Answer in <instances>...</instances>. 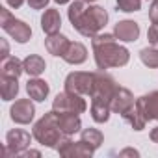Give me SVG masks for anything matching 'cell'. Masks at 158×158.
Returning a JSON list of instances; mask_svg holds the SVG:
<instances>
[{"mask_svg": "<svg viewBox=\"0 0 158 158\" xmlns=\"http://www.w3.org/2000/svg\"><path fill=\"white\" fill-rule=\"evenodd\" d=\"M69 21L78 34L95 37L106 26L108 13L101 6H86L84 0H74L69 6Z\"/></svg>", "mask_w": 158, "mask_h": 158, "instance_id": "1", "label": "cell"}, {"mask_svg": "<svg viewBox=\"0 0 158 158\" xmlns=\"http://www.w3.org/2000/svg\"><path fill=\"white\" fill-rule=\"evenodd\" d=\"M65 134L61 132L60 128V123H58V114L52 110L48 114H45L35 125H34V138L45 145V147H50V149H58L61 138Z\"/></svg>", "mask_w": 158, "mask_h": 158, "instance_id": "2", "label": "cell"}, {"mask_svg": "<svg viewBox=\"0 0 158 158\" xmlns=\"http://www.w3.org/2000/svg\"><path fill=\"white\" fill-rule=\"evenodd\" d=\"M93 52H95V63L101 71L110 69V67H123L130 60V52L125 47L117 45L115 41L99 45L93 48Z\"/></svg>", "mask_w": 158, "mask_h": 158, "instance_id": "3", "label": "cell"}, {"mask_svg": "<svg viewBox=\"0 0 158 158\" xmlns=\"http://www.w3.org/2000/svg\"><path fill=\"white\" fill-rule=\"evenodd\" d=\"M0 26H2V30L8 35H11L17 43H26L32 37V28L26 23L15 19L10 13V10H6V8H0Z\"/></svg>", "mask_w": 158, "mask_h": 158, "instance_id": "4", "label": "cell"}, {"mask_svg": "<svg viewBox=\"0 0 158 158\" xmlns=\"http://www.w3.org/2000/svg\"><path fill=\"white\" fill-rule=\"evenodd\" d=\"M86 108H88V104L82 99V95L71 93L67 89L63 93H58L52 102V110L56 114H84Z\"/></svg>", "mask_w": 158, "mask_h": 158, "instance_id": "5", "label": "cell"}, {"mask_svg": "<svg viewBox=\"0 0 158 158\" xmlns=\"http://www.w3.org/2000/svg\"><path fill=\"white\" fill-rule=\"evenodd\" d=\"M93 84H95V73L74 71L67 74L65 78V89L71 93H78V95H91Z\"/></svg>", "mask_w": 158, "mask_h": 158, "instance_id": "6", "label": "cell"}, {"mask_svg": "<svg viewBox=\"0 0 158 158\" xmlns=\"http://www.w3.org/2000/svg\"><path fill=\"white\" fill-rule=\"evenodd\" d=\"M117 89L115 80L106 74V73H95V84H93V91H91V101H104L110 102L114 93Z\"/></svg>", "mask_w": 158, "mask_h": 158, "instance_id": "7", "label": "cell"}, {"mask_svg": "<svg viewBox=\"0 0 158 158\" xmlns=\"http://www.w3.org/2000/svg\"><path fill=\"white\" fill-rule=\"evenodd\" d=\"M30 134L26 130H21V128H15V130H10L8 136H6V149H4V156H15V154H21L23 151H26L30 147Z\"/></svg>", "mask_w": 158, "mask_h": 158, "instance_id": "8", "label": "cell"}, {"mask_svg": "<svg viewBox=\"0 0 158 158\" xmlns=\"http://www.w3.org/2000/svg\"><path fill=\"white\" fill-rule=\"evenodd\" d=\"M56 151L60 152V156H65V158H86V156H91L95 152L82 139L80 141H71L69 136L61 138V141H60V145H58Z\"/></svg>", "mask_w": 158, "mask_h": 158, "instance_id": "9", "label": "cell"}, {"mask_svg": "<svg viewBox=\"0 0 158 158\" xmlns=\"http://www.w3.org/2000/svg\"><path fill=\"white\" fill-rule=\"evenodd\" d=\"M34 114H35V108H34V104H32L30 99H19V101H15V104L10 110L11 119L15 123H19V125H28L34 119Z\"/></svg>", "mask_w": 158, "mask_h": 158, "instance_id": "10", "label": "cell"}, {"mask_svg": "<svg viewBox=\"0 0 158 158\" xmlns=\"http://www.w3.org/2000/svg\"><path fill=\"white\" fill-rule=\"evenodd\" d=\"M136 108L147 121H158V91H151L136 101Z\"/></svg>", "mask_w": 158, "mask_h": 158, "instance_id": "11", "label": "cell"}, {"mask_svg": "<svg viewBox=\"0 0 158 158\" xmlns=\"http://www.w3.org/2000/svg\"><path fill=\"white\" fill-rule=\"evenodd\" d=\"M134 104H136L134 102V97H132V93L127 88H117L115 93H114V97H112V101H110L112 112L114 114H121V115L125 112H128Z\"/></svg>", "mask_w": 158, "mask_h": 158, "instance_id": "12", "label": "cell"}, {"mask_svg": "<svg viewBox=\"0 0 158 158\" xmlns=\"http://www.w3.org/2000/svg\"><path fill=\"white\" fill-rule=\"evenodd\" d=\"M114 35H115V39H119V41H127V43L136 41V39L139 37V26H138V23H134V21H121V23L115 24Z\"/></svg>", "mask_w": 158, "mask_h": 158, "instance_id": "13", "label": "cell"}, {"mask_svg": "<svg viewBox=\"0 0 158 158\" xmlns=\"http://www.w3.org/2000/svg\"><path fill=\"white\" fill-rule=\"evenodd\" d=\"M41 28L47 35H52V34H58L60 28H61V17H60V11L58 10H45L43 17H41Z\"/></svg>", "mask_w": 158, "mask_h": 158, "instance_id": "14", "label": "cell"}, {"mask_svg": "<svg viewBox=\"0 0 158 158\" xmlns=\"http://www.w3.org/2000/svg\"><path fill=\"white\" fill-rule=\"evenodd\" d=\"M69 45H71V41H69L65 35H61L60 32H58V34H52V35H48V37L45 39V48H47L52 56H63L65 50L69 48Z\"/></svg>", "mask_w": 158, "mask_h": 158, "instance_id": "15", "label": "cell"}, {"mask_svg": "<svg viewBox=\"0 0 158 158\" xmlns=\"http://www.w3.org/2000/svg\"><path fill=\"white\" fill-rule=\"evenodd\" d=\"M58 123L65 136H73L82 128V121L78 114H58Z\"/></svg>", "mask_w": 158, "mask_h": 158, "instance_id": "16", "label": "cell"}, {"mask_svg": "<svg viewBox=\"0 0 158 158\" xmlns=\"http://www.w3.org/2000/svg\"><path fill=\"white\" fill-rule=\"evenodd\" d=\"M61 58H63L67 63H71V65H80V63L86 61V58H88V50H86V47H84L82 43L74 41V43L69 45V48L65 50V54H63Z\"/></svg>", "mask_w": 158, "mask_h": 158, "instance_id": "17", "label": "cell"}, {"mask_svg": "<svg viewBox=\"0 0 158 158\" xmlns=\"http://www.w3.org/2000/svg\"><path fill=\"white\" fill-rule=\"evenodd\" d=\"M26 91H28V97H30L32 101L41 102V101H45L47 95H48V84H47L45 80H41V78L34 76L32 80H28V84H26Z\"/></svg>", "mask_w": 158, "mask_h": 158, "instance_id": "18", "label": "cell"}, {"mask_svg": "<svg viewBox=\"0 0 158 158\" xmlns=\"http://www.w3.org/2000/svg\"><path fill=\"white\" fill-rule=\"evenodd\" d=\"M0 73L2 76H13V78H19L23 73H24V63L15 58V56H8L6 60H2V65H0Z\"/></svg>", "mask_w": 158, "mask_h": 158, "instance_id": "19", "label": "cell"}, {"mask_svg": "<svg viewBox=\"0 0 158 158\" xmlns=\"http://www.w3.org/2000/svg\"><path fill=\"white\" fill-rule=\"evenodd\" d=\"M0 93L4 101H13L19 93V82L13 76H2L0 78Z\"/></svg>", "mask_w": 158, "mask_h": 158, "instance_id": "20", "label": "cell"}, {"mask_svg": "<svg viewBox=\"0 0 158 158\" xmlns=\"http://www.w3.org/2000/svg\"><path fill=\"white\" fill-rule=\"evenodd\" d=\"M112 106L104 101H91V117L95 123H106L110 119Z\"/></svg>", "mask_w": 158, "mask_h": 158, "instance_id": "21", "label": "cell"}, {"mask_svg": "<svg viewBox=\"0 0 158 158\" xmlns=\"http://www.w3.org/2000/svg\"><path fill=\"white\" fill-rule=\"evenodd\" d=\"M23 63H24V73H28L30 76H39L47 67L45 60L41 56H37V54H30Z\"/></svg>", "mask_w": 158, "mask_h": 158, "instance_id": "22", "label": "cell"}, {"mask_svg": "<svg viewBox=\"0 0 158 158\" xmlns=\"http://www.w3.org/2000/svg\"><path fill=\"white\" fill-rule=\"evenodd\" d=\"M123 119H125L127 123H130V127H132L134 130H143L145 125H147V119L139 114V110L136 108V104H134L128 112L123 114Z\"/></svg>", "mask_w": 158, "mask_h": 158, "instance_id": "23", "label": "cell"}, {"mask_svg": "<svg viewBox=\"0 0 158 158\" xmlns=\"http://www.w3.org/2000/svg\"><path fill=\"white\" fill-rule=\"evenodd\" d=\"M80 139L95 151V149H99L101 143L104 141V136H102V132L97 130V128H86V130H82V138H80Z\"/></svg>", "mask_w": 158, "mask_h": 158, "instance_id": "24", "label": "cell"}, {"mask_svg": "<svg viewBox=\"0 0 158 158\" xmlns=\"http://www.w3.org/2000/svg\"><path fill=\"white\" fill-rule=\"evenodd\" d=\"M139 60L147 65V67H152V69H158V48H143L139 52Z\"/></svg>", "mask_w": 158, "mask_h": 158, "instance_id": "25", "label": "cell"}, {"mask_svg": "<svg viewBox=\"0 0 158 158\" xmlns=\"http://www.w3.org/2000/svg\"><path fill=\"white\" fill-rule=\"evenodd\" d=\"M117 10L119 11H125V13H132V11H138L141 8V0H117Z\"/></svg>", "mask_w": 158, "mask_h": 158, "instance_id": "26", "label": "cell"}, {"mask_svg": "<svg viewBox=\"0 0 158 158\" xmlns=\"http://www.w3.org/2000/svg\"><path fill=\"white\" fill-rule=\"evenodd\" d=\"M110 41H115V35H112V34H97L95 37H91V45H93V48L99 47V45L110 43Z\"/></svg>", "mask_w": 158, "mask_h": 158, "instance_id": "27", "label": "cell"}, {"mask_svg": "<svg viewBox=\"0 0 158 158\" xmlns=\"http://www.w3.org/2000/svg\"><path fill=\"white\" fill-rule=\"evenodd\" d=\"M147 39L152 47H158V24H152L147 32Z\"/></svg>", "mask_w": 158, "mask_h": 158, "instance_id": "28", "label": "cell"}, {"mask_svg": "<svg viewBox=\"0 0 158 158\" xmlns=\"http://www.w3.org/2000/svg\"><path fill=\"white\" fill-rule=\"evenodd\" d=\"M149 19L152 24H158V0H152V4L149 8Z\"/></svg>", "mask_w": 158, "mask_h": 158, "instance_id": "29", "label": "cell"}, {"mask_svg": "<svg viewBox=\"0 0 158 158\" xmlns=\"http://www.w3.org/2000/svg\"><path fill=\"white\" fill-rule=\"evenodd\" d=\"M26 2L32 10H43V8H47L48 0H26Z\"/></svg>", "mask_w": 158, "mask_h": 158, "instance_id": "30", "label": "cell"}, {"mask_svg": "<svg viewBox=\"0 0 158 158\" xmlns=\"http://www.w3.org/2000/svg\"><path fill=\"white\" fill-rule=\"evenodd\" d=\"M6 2H8V6H11L13 10H19V8L26 2V0H6Z\"/></svg>", "mask_w": 158, "mask_h": 158, "instance_id": "31", "label": "cell"}, {"mask_svg": "<svg viewBox=\"0 0 158 158\" xmlns=\"http://www.w3.org/2000/svg\"><path fill=\"white\" fill-rule=\"evenodd\" d=\"M139 152L136 151V149H125V151H121L119 152V156H138Z\"/></svg>", "mask_w": 158, "mask_h": 158, "instance_id": "32", "label": "cell"}, {"mask_svg": "<svg viewBox=\"0 0 158 158\" xmlns=\"http://www.w3.org/2000/svg\"><path fill=\"white\" fill-rule=\"evenodd\" d=\"M2 60H6L8 56H10V48H8V43H6V39H2Z\"/></svg>", "mask_w": 158, "mask_h": 158, "instance_id": "33", "label": "cell"}, {"mask_svg": "<svg viewBox=\"0 0 158 158\" xmlns=\"http://www.w3.org/2000/svg\"><path fill=\"white\" fill-rule=\"evenodd\" d=\"M21 156H24V158H30V156H41V152H39V151H23Z\"/></svg>", "mask_w": 158, "mask_h": 158, "instance_id": "34", "label": "cell"}, {"mask_svg": "<svg viewBox=\"0 0 158 158\" xmlns=\"http://www.w3.org/2000/svg\"><path fill=\"white\" fill-rule=\"evenodd\" d=\"M151 139H152V141H154V143H158V127H156V128H152V130H151Z\"/></svg>", "mask_w": 158, "mask_h": 158, "instance_id": "35", "label": "cell"}, {"mask_svg": "<svg viewBox=\"0 0 158 158\" xmlns=\"http://www.w3.org/2000/svg\"><path fill=\"white\" fill-rule=\"evenodd\" d=\"M56 4H60V6H63V4H67V2H71V0H54Z\"/></svg>", "mask_w": 158, "mask_h": 158, "instance_id": "36", "label": "cell"}, {"mask_svg": "<svg viewBox=\"0 0 158 158\" xmlns=\"http://www.w3.org/2000/svg\"><path fill=\"white\" fill-rule=\"evenodd\" d=\"M84 2H89L91 4V2H97V0H84Z\"/></svg>", "mask_w": 158, "mask_h": 158, "instance_id": "37", "label": "cell"}]
</instances>
